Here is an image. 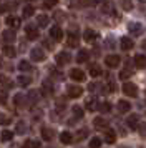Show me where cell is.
Listing matches in <instances>:
<instances>
[{
  "label": "cell",
  "mask_w": 146,
  "mask_h": 148,
  "mask_svg": "<svg viewBox=\"0 0 146 148\" xmlns=\"http://www.w3.org/2000/svg\"><path fill=\"white\" fill-rule=\"evenodd\" d=\"M139 2H141V3H143V2H146V0H139Z\"/></svg>",
  "instance_id": "49"
},
{
  "label": "cell",
  "mask_w": 146,
  "mask_h": 148,
  "mask_svg": "<svg viewBox=\"0 0 146 148\" xmlns=\"http://www.w3.org/2000/svg\"><path fill=\"white\" fill-rule=\"evenodd\" d=\"M128 30H130V34L131 35H139L143 32V27L139 25L138 22H131L130 25H128Z\"/></svg>",
  "instance_id": "9"
},
{
  "label": "cell",
  "mask_w": 146,
  "mask_h": 148,
  "mask_svg": "<svg viewBox=\"0 0 146 148\" xmlns=\"http://www.w3.org/2000/svg\"><path fill=\"white\" fill-rule=\"evenodd\" d=\"M25 130H27V128H25V123H22V121H20L18 125H17V132H18V133H23Z\"/></svg>",
  "instance_id": "43"
},
{
  "label": "cell",
  "mask_w": 146,
  "mask_h": 148,
  "mask_svg": "<svg viewBox=\"0 0 146 148\" xmlns=\"http://www.w3.org/2000/svg\"><path fill=\"white\" fill-rule=\"evenodd\" d=\"M0 103H2V105H5V103H7V93H5V90H0Z\"/></svg>",
  "instance_id": "41"
},
{
  "label": "cell",
  "mask_w": 146,
  "mask_h": 148,
  "mask_svg": "<svg viewBox=\"0 0 146 148\" xmlns=\"http://www.w3.org/2000/svg\"><path fill=\"white\" fill-rule=\"evenodd\" d=\"M73 115H75L76 118H81V116H83V110L80 107H73Z\"/></svg>",
  "instance_id": "40"
},
{
  "label": "cell",
  "mask_w": 146,
  "mask_h": 148,
  "mask_svg": "<svg viewBox=\"0 0 146 148\" xmlns=\"http://www.w3.org/2000/svg\"><path fill=\"white\" fill-rule=\"evenodd\" d=\"M123 93H125L126 97H131V98H134V97H138V87H136L134 83L126 82L125 85H123Z\"/></svg>",
  "instance_id": "1"
},
{
  "label": "cell",
  "mask_w": 146,
  "mask_h": 148,
  "mask_svg": "<svg viewBox=\"0 0 146 148\" xmlns=\"http://www.w3.org/2000/svg\"><path fill=\"white\" fill-rule=\"evenodd\" d=\"M2 37H3V40H5V42H8V43H12V42L15 40V32H10V30H5Z\"/></svg>",
  "instance_id": "24"
},
{
  "label": "cell",
  "mask_w": 146,
  "mask_h": 148,
  "mask_svg": "<svg viewBox=\"0 0 146 148\" xmlns=\"http://www.w3.org/2000/svg\"><path fill=\"white\" fill-rule=\"evenodd\" d=\"M100 110H101L103 113H110V112H111V105H110L108 101H105V103L100 105Z\"/></svg>",
  "instance_id": "35"
},
{
  "label": "cell",
  "mask_w": 146,
  "mask_h": 148,
  "mask_svg": "<svg viewBox=\"0 0 146 148\" xmlns=\"http://www.w3.org/2000/svg\"><path fill=\"white\" fill-rule=\"evenodd\" d=\"M43 45H45L46 48H53V45L50 43V42H43Z\"/></svg>",
  "instance_id": "45"
},
{
  "label": "cell",
  "mask_w": 146,
  "mask_h": 148,
  "mask_svg": "<svg viewBox=\"0 0 146 148\" xmlns=\"http://www.w3.org/2000/svg\"><path fill=\"white\" fill-rule=\"evenodd\" d=\"M88 57H90V53H88V50H80L78 55H76V62H80V63H83V62L88 60Z\"/></svg>",
  "instance_id": "19"
},
{
  "label": "cell",
  "mask_w": 146,
  "mask_h": 148,
  "mask_svg": "<svg viewBox=\"0 0 146 148\" xmlns=\"http://www.w3.org/2000/svg\"><path fill=\"white\" fill-rule=\"evenodd\" d=\"M18 68H20V70H22V72H28V70H30V68H32V67H30V63H28V62L22 60V62H20V63H18Z\"/></svg>",
  "instance_id": "33"
},
{
  "label": "cell",
  "mask_w": 146,
  "mask_h": 148,
  "mask_svg": "<svg viewBox=\"0 0 146 148\" xmlns=\"http://www.w3.org/2000/svg\"><path fill=\"white\" fill-rule=\"evenodd\" d=\"M70 60H72V57H70V53H66V52H61V53L57 55V63L58 65H66Z\"/></svg>",
  "instance_id": "12"
},
{
  "label": "cell",
  "mask_w": 146,
  "mask_h": 148,
  "mask_svg": "<svg viewBox=\"0 0 146 148\" xmlns=\"http://www.w3.org/2000/svg\"><path fill=\"white\" fill-rule=\"evenodd\" d=\"M133 47H134L133 40H130L128 37H123V38H121V48H123V50H131Z\"/></svg>",
  "instance_id": "18"
},
{
  "label": "cell",
  "mask_w": 146,
  "mask_h": 148,
  "mask_svg": "<svg viewBox=\"0 0 146 148\" xmlns=\"http://www.w3.org/2000/svg\"><path fill=\"white\" fill-rule=\"evenodd\" d=\"M119 62H121V58L118 55H106V58H105L106 67H110V68H116L119 65Z\"/></svg>",
  "instance_id": "2"
},
{
  "label": "cell",
  "mask_w": 146,
  "mask_h": 148,
  "mask_svg": "<svg viewBox=\"0 0 146 148\" xmlns=\"http://www.w3.org/2000/svg\"><path fill=\"white\" fill-rule=\"evenodd\" d=\"M22 98H23L22 95H17V97H15V103H17V105H20V103H22Z\"/></svg>",
  "instance_id": "44"
},
{
  "label": "cell",
  "mask_w": 146,
  "mask_h": 148,
  "mask_svg": "<svg viewBox=\"0 0 146 148\" xmlns=\"http://www.w3.org/2000/svg\"><path fill=\"white\" fill-rule=\"evenodd\" d=\"M25 34H27V38L28 40H37L38 38V28L35 27V25H27Z\"/></svg>",
  "instance_id": "3"
},
{
  "label": "cell",
  "mask_w": 146,
  "mask_h": 148,
  "mask_svg": "<svg viewBox=\"0 0 146 148\" xmlns=\"http://www.w3.org/2000/svg\"><path fill=\"white\" fill-rule=\"evenodd\" d=\"M86 108L93 112V110H96V98H88L86 100Z\"/></svg>",
  "instance_id": "28"
},
{
  "label": "cell",
  "mask_w": 146,
  "mask_h": 148,
  "mask_svg": "<svg viewBox=\"0 0 146 148\" xmlns=\"http://www.w3.org/2000/svg\"><path fill=\"white\" fill-rule=\"evenodd\" d=\"M30 55H32V60H35V62H43L46 58L45 52H43L42 48H33Z\"/></svg>",
  "instance_id": "5"
},
{
  "label": "cell",
  "mask_w": 146,
  "mask_h": 148,
  "mask_svg": "<svg viewBox=\"0 0 146 148\" xmlns=\"http://www.w3.org/2000/svg\"><path fill=\"white\" fill-rule=\"evenodd\" d=\"M18 83L22 85V87H27V85H30V83H32V78H30V77H23V75H22V77H18Z\"/></svg>",
  "instance_id": "30"
},
{
  "label": "cell",
  "mask_w": 146,
  "mask_h": 148,
  "mask_svg": "<svg viewBox=\"0 0 146 148\" xmlns=\"http://www.w3.org/2000/svg\"><path fill=\"white\" fill-rule=\"evenodd\" d=\"M0 68H2V58H0Z\"/></svg>",
  "instance_id": "48"
},
{
  "label": "cell",
  "mask_w": 146,
  "mask_h": 148,
  "mask_svg": "<svg viewBox=\"0 0 146 148\" xmlns=\"http://www.w3.org/2000/svg\"><path fill=\"white\" fill-rule=\"evenodd\" d=\"M5 10H7L5 5H0V12H5Z\"/></svg>",
  "instance_id": "46"
},
{
  "label": "cell",
  "mask_w": 146,
  "mask_h": 148,
  "mask_svg": "<svg viewBox=\"0 0 146 148\" xmlns=\"http://www.w3.org/2000/svg\"><path fill=\"white\" fill-rule=\"evenodd\" d=\"M131 70H121V73H119V78H121V80H126V78H130V77H131Z\"/></svg>",
  "instance_id": "37"
},
{
  "label": "cell",
  "mask_w": 146,
  "mask_h": 148,
  "mask_svg": "<svg viewBox=\"0 0 146 148\" xmlns=\"http://www.w3.org/2000/svg\"><path fill=\"white\" fill-rule=\"evenodd\" d=\"M66 43H68V47H76L78 45V35L75 34V32H68V35H66Z\"/></svg>",
  "instance_id": "8"
},
{
  "label": "cell",
  "mask_w": 146,
  "mask_h": 148,
  "mask_svg": "<svg viewBox=\"0 0 146 148\" xmlns=\"http://www.w3.org/2000/svg\"><path fill=\"white\" fill-rule=\"evenodd\" d=\"M37 25H38V27H46V25H48V17H46L45 14L38 15V17H37Z\"/></svg>",
  "instance_id": "22"
},
{
  "label": "cell",
  "mask_w": 146,
  "mask_h": 148,
  "mask_svg": "<svg viewBox=\"0 0 146 148\" xmlns=\"http://www.w3.org/2000/svg\"><path fill=\"white\" fill-rule=\"evenodd\" d=\"M13 138V132H10V130H3L2 132V141H10Z\"/></svg>",
  "instance_id": "27"
},
{
  "label": "cell",
  "mask_w": 146,
  "mask_h": 148,
  "mask_svg": "<svg viewBox=\"0 0 146 148\" xmlns=\"http://www.w3.org/2000/svg\"><path fill=\"white\" fill-rule=\"evenodd\" d=\"M101 12L106 15H116L115 14V7H113V3L111 2H105V3H101Z\"/></svg>",
  "instance_id": "11"
},
{
  "label": "cell",
  "mask_w": 146,
  "mask_h": 148,
  "mask_svg": "<svg viewBox=\"0 0 146 148\" xmlns=\"http://www.w3.org/2000/svg\"><path fill=\"white\" fill-rule=\"evenodd\" d=\"M86 136H88V132H86L85 128H83V130H80V132H76V140H78V141L85 140Z\"/></svg>",
  "instance_id": "34"
},
{
  "label": "cell",
  "mask_w": 146,
  "mask_h": 148,
  "mask_svg": "<svg viewBox=\"0 0 146 148\" xmlns=\"http://www.w3.org/2000/svg\"><path fill=\"white\" fill-rule=\"evenodd\" d=\"M60 141L63 143V145H70L73 141V135L70 132H63V133L60 135Z\"/></svg>",
  "instance_id": "16"
},
{
  "label": "cell",
  "mask_w": 146,
  "mask_h": 148,
  "mask_svg": "<svg viewBox=\"0 0 146 148\" xmlns=\"http://www.w3.org/2000/svg\"><path fill=\"white\" fill-rule=\"evenodd\" d=\"M115 140H116V133L113 132V130H108L105 135V141H108V143H115Z\"/></svg>",
  "instance_id": "26"
},
{
  "label": "cell",
  "mask_w": 146,
  "mask_h": 148,
  "mask_svg": "<svg viewBox=\"0 0 146 148\" xmlns=\"http://www.w3.org/2000/svg\"><path fill=\"white\" fill-rule=\"evenodd\" d=\"M5 23L12 28H18L20 27V18H17V17H7Z\"/></svg>",
  "instance_id": "17"
},
{
  "label": "cell",
  "mask_w": 146,
  "mask_h": 148,
  "mask_svg": "<svg viewBox=\"0 0 146 148\" xmlns=\"http://www.w3.org/2000/svg\"><path fill=\"white\" fill-rule=\"evenodd\" d=\"M58 3V0H45V7H55Z\"/></svg>",
  "instance_id": "42"
},
{
  "label": "cell",
  "mask_w": 146,
  "mask_h": 148,
  "mask_svg": "<svg viewBox=\"0 0 146 148\" xmlns=\"http://www.w3.org/2000/svg\"><path fill=\"white\" fill-rule=\"evenodd\" d=\"M93 125H95V128H98V130H101V128H105L106 125H108V123H106V121L103 120L101 116H98V118H95V120H93Z\"/></svg>",
  "instance_id": "23"
},
{
  "label": "cell",
  "mask_w": 146,
  "mask_h": 148,
  "mask_svg": "<svg viewBox=\"0 0 146 148\" xmlns=\"http://www.w3.org/2000/svg\"><path fill=\"white\" fill-rule=\"evenodd\" d=\"M100 147H101V140H100V138L95 136V138L90 140V148H100Z\"/></svg>",
  "instance_id": "32"
},
{
  "label": "cell",
  "mask_w": 146,
  "mask_h": 148,
  "mask_svg": "<svg viewBox=\"0 0 146 148\" xmlns=\"http://www.w3.org/2000/svg\"><path fill=\"white\" fill-rule=\"evenodd\" d=\"M121 7L125 8L126 12H130L133 8V3H131V0H121Z\"/></svg>",
  "instance_id": "36"
},
{
  "label": "cell",
  "mask_w": 146,
  "mask_h": 148,
  "mask_svg": "<svg viewBox=\"0 0 146 148\" xmlns=\"http://www.w3.org/2000/svg\"><path fill=\"white\" fill-rule=\"evenodd\" d=\"M3 55L8 57V58H13L17 53H15V48H13L12 45H5V47H3Z\"/></svg>",
  "instance_id": "20"
},
{
  "label": "cell",
  "mask_w": 146,
  "mask_h": 148,
  "mask_svg": "<svg viewBox=\"0 0 146 148\" xmlns=\"http://www.w3.org/2000/svg\"><path fill=\"white\" fill-rule=\"evenodd\" d=\"M138 121H139L138 115H130V118L126 120V123H128V127L131 128V130H136L138 128Z\"/></svg>",
  "instance_id": "14"
},
{
  "label": "cell",
  "mask_w": 146,
  "mask_h": 148,
  "mask_svg": "<svg viewBox=\"0 0 146 148\" xmlns=\"http://www.w3.org/2000/svg\"><path fill=\"white\" fill-rule=\"evenodd\" d=\"M50 37H52L53 40H57V42L63 40V30H61L60 27H52L50 28Z\"/></svg>",
  "instance_id": "6"
},
{
  "label": "cell",
  "mask_w": 146,
  "mask_h": 148,
  "mask_svg": "<svg viewBox=\"0 0 146 148\" xmlns=\"http://www.w3.org/2000/svg\"><path fill=\"white\" fill-rule=\"evenodd\" d=\"M118 110L121 112V113H128V112L131 110V105H130V101L119 100V101H118Z\"/></svg>",
  "instance_id": "15"
},
{
  "label": "cell",
  "mask_w": 146,
  "mask_h": 148,
  "mask_svg": "<svg viewBox=\"0 0 146 148\" xmlns=\"http://www.w3.org/2000/svg\"><path fill=\"white\" fill-rule=\"evenodd\" d=\"M53 135H55V132H53V130H50V128H43V130H42V136H43V140H46V141L52 140Z\"/></svg>",
  "instance_id": "21"
},
{
  "label": "cell",
  "mask_w": 146,
  "mask_h": 148,
  "mask_svg": "<svg viewBox=\"0 0 146 148\" xmlns=\"http://www.w3.org/2000/svg\"><path fill=\"white\" fill-rule=\"evenodd\" d=\"M81 93H83V88L78 87V85H70L68 87V97L70 98H78V97H81Z\"/></svg>",
  "instance_id": "4"
},
{
  "label": "cell",
  "mask_w": 146,
  "mask_h": 148,
  "mask_svg": "<svg viewBox=\"0 0 146 148\" xmlns=\"http://www.w3.org/2000/svg\"><path fill=\"white\" fill-rule=\"evenodd\" d=\"M23 148H40V143L35 140H27L23 143Z\"/></svg>",
  "instance_id": "29"
},
{
  "label": "cell",
  "mask_w": 146,
  "mask_h": 148,
  "mask_svg": "<svg viewBox=\"0 0 146 148\" xmlns=\"http://www.w3.org/2000/svg\"><path fill=\"white\" fill-rule=\"evenodd\" d=\"M70 78L75 82H83L85 80V73L80 70V68H73L72 72H70Z\"/></svg>",
  "instance_id": "7"
},
{
  "label": "cell",
  "mask_w": 146,
  "mask_h": 148,
  "mask_svg": "<svg viewBox=\"0 0 146 148\" xmlns=\"http://www.w3.org/2000/svg\"><path fill=\"white\" fill-rule=\"evenodd\" d=\"M134 65H136V68H146V55L139 53L134 57Z\"/></svg>",
  "instance_id": "13"
},
{
  "label": "cell",
  "mask_w": 146,
  "mask_h": 148,
  "mask_svg": "<svg viewBox=\"0 0 146 148\" xmlns=\"http://www.w3.org/2000/svg\"><path fill=\"white\" fill-rule=\"evenodd\" d=\"M143 48H145V50H146V40L143 42Z\"/></svg>",
  "instance_id": "47"
},
{
  "label": "cell",
  "mask_w": 146,
  "mask_h": 148,
  "mask_svg": "<svg viewBox=\"0 0 146 148\" xmlns=\"http://www.w3.org/2000/svg\"><path fill=\"white\" fill-rule=\"evenodd\" d=\"M0 83H2V85H5L7 88H8V87H12V82L8 80V78H7L5 75H2V77H0Z\"/></svg>",
  "instance_id": "38"
},
{
  "label": "cell",
  "mask_w": 146,
  "mask_h": 148,
  "mask_svg": "<svg viewBox=\"0 0 146 148\" xmlns=\"http://www.w3.org/2000/svg\"><path fill=\"white\" fill-rule=\"evenodd\" d=\"M90 75H91V77H100V75H101V68H100L96 63L90 65Z\"/></svg>",
  "instance_id": "25"
},
{
  "label": "cell",
  "mask_w": 146,
  "mask_h": 148,
  "mask_svg": "<svg viewBox=\"0 0 146 148\" xmlns=\"http://www.w3.org/2000/svg\"><path fill=\"white\" fill-rule=\"evenodd\" d=\"M83 38H85V42H95L96 38H98V34L95 32V30H91V28H88V30H85V34H83Z\"/></svg>",
  "instance_id": "10"
},
{
  "label": "cell",
  "mask_w": 146,
  "mask_h": 148,
  "mask_svg": "<svg viewBox=\"0 0 146 148\" xmlns=\"http://www.w3.org/2000/svg\"><path fill=\"white\" fill-rule=\"evenodd\" d=\"M0 125H10V118L7 115L0 113Z\"/></svg>",
  "instance_id": "39"
},
{
  "label": "cell",
  "mask_w": 146,
  "mask_h": 148,
  "mask_svg": "<svg viewBox=\"0 0 146 148\" xmlns=\"http://www.w3.org/2000/svg\"><path fill=\"white\" fill-rule=\"evenodd\" d=\"M33 12H35V8H33L32 5H25V7H23V17H32Z\"/></svg>",
  "instance_id": "31"
}]
</instances>
